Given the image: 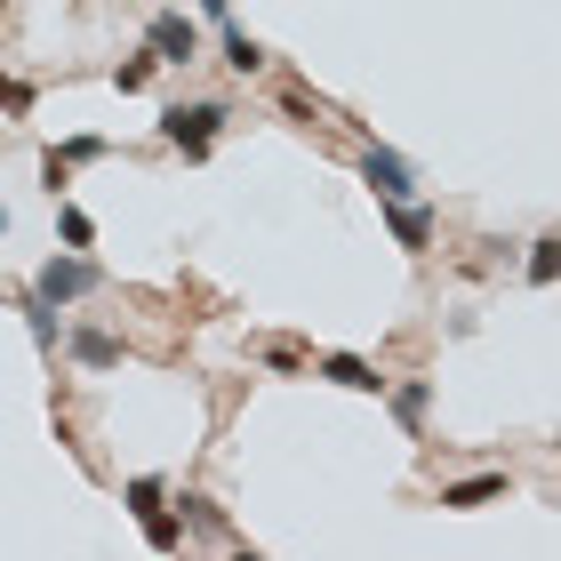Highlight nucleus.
Wrapping results in <instances>:
<instances>
[{
	"label": "nucleus",
	"instance_id": "nucleus-1",
	"mask_svg": "<svg viewBox=\"0 0 561 561\" xmlns=\"http://www.w3.org/2000/svg\"><path fill=\"white\" fill-rule=\"evenodd\" d=\"M225 129H233V105H225V96H185V105L161 113V145H176L185 161H209L225 145Z\"/></svg>",
	"mask_w": 561,
	"mask_h": 561
},
{
	"label": "nucleus",
	"instance_id": "nucleus-2",
	"mask_svg": "<svg viewBox=\"0 0 561 561\" xmlns=\"http://www.w3.org/2000/svg\"><path fill=\"white\" fill-rule=\"evenodd\" d=\"M96 289H105V265H96L89 249H57V257L33 273V297H48L57 313H65V305H81V297H96Z\"/></svg>",
	"mask_w": 561,
	"mask_h": 561
},
{
	"label": "nucleus",
	"instance_id": "nucleus-3",
	"mask_svg": "<svg viewBox=\"0 0 561 561\" xmlns=\"http://www.w3.org/2000/svg\"><path fill=\"white\" fill-rule=\"evenodd\" d=\"M145 48L161 57V72L209 57V41H201V16H185V9H152V16H145Z\"/></svg>",
	"mask_w": 561,
	"mask_h": 561
},
{
	"label": "nucleus",
	"instance_id": "nucleus-4",
	"mask_svg": "<svg viewBox=\"0 0 561 561\" xmlns=\"http://www.w3.org/2000/svg\"><path fill=\"white\" fill-rule=\"evenodd\" d=\"M65 353H72V369H89V377H113L121 362H129L121 329H105V321H81V329H65Z\"/></svg>",
	"mask_w": 561,
	"mask_h": 561
},
{
	"label": "nucleus",
	"instance_id": "nucleus-5",
	"mask_svg": "<svg viewBox=\"0 0 561 561\" xmlns=\"http://www.w3.org/2000/svg\"><path fill=\"white\" fill-rule=\"evenodd\" d=\"M377 209H386V233L401 241V249H410V257H425V249L433 241H442V217H433V201H377Z\"/></svg>",
	"mask_w": 561,
	"mask_h": 561
},
{
	"label": "nucleus",
	"instance_id": "nucleus-6",
	"mask_svg": "<svg viewBox=\"0 0 561 561\" xmlns=\"http://www.w3.org/2000/svg\"><path fill=\"white\" fill-rule=\"evenodd\" d=\"M353 169H362V185H369L377 201H410V193H417V169L401 161L393 145H362V161H353Z\"/></svg>",
	"mask_w": 561,
	"mask_h": 561
},
{
	"label": "nucleus",
	"instance_id": "nucleus-7",
	"mask_svg": "<svg viewBox=\"0 0 561 561\" xmlns=\"http://www.w3.org/2000/svg\"><path fill=\"white\" fill-rule=\"evenodd\" d=\"M386 410H393V425L410 433V442H425V417H433V377H386Z\"/></svg>",
	"mask_w": 561,
	"mask_h": 561
},
{
	"label": "nucleus",
	"instance_id": "nucleus-8",
	"mask_svg": "<svg viewBox=\"0 0 561 561\" xmlns=\"http://www.w3.org/2000/svg\"><path fill=\"white\" fill-rule=\"evenodd\" d=\"M176 505V522H185V538H209V546H233V522L217 514V497H201V490H169Z\"/></svg>",
	"mask_w": 561,
	"mask_h": 561
},
{
	"label": "nucleus",
	"instance_id": "nucleus-9",
	"mask_svg": "<svg viewBox=\"0 0 561 561\" xmlns=\"http://www.w3.org/2000/svg\"><path fill=\"white\" fill-rule=\"evenodd\" d=\"M313 377H329V386L345 393H386V377H377V362H362V353H321Z\"/></svg>",
	"mask_w": 561,
	"mask_h": 561
},
{
	"label": "nucleus",
	"instance_id": "nucleus-10",
	"mask_svg": "<svg viewBox=\"0 0 561 561\" xmlns=\"http://www.w3.org/2000/svg\"><path fill=\"white\" fill-rule=\"evenodd\" d=\"M505 490H514V473H473V481H449L442 505H449V514H481V505H497Z\"/></svg>",
	"mask_w": 561,
	"mask_h": 561
},
{
	"label": "nucleus",
	"instance_id": "nucleus-11",
	"mask_svg": "<svg viewBox=\"0 0 561 561\" xmlns=\"http://www.w3.org/2000/svg\"><path fill=\"white\" fill-rule=\"evenodd\" d=\"M16 313H24V337H33L41 353H57V345H65V321H57V305H48V297L24 289V297H16Z\"/></svg>",
	"mask_w": 561,
	"mask_h": 561
},
{
	"label": "nucleus",
	"instance_id": "nucleus-12",
	"mask_svg": "<svg viewBox=\"0 0 561 561\" xmlns=\"http://www.w3.org/2000/svg\"><path fill=\"white\" fill-rule=\"evenodd\" d=\"M265 65H273V48H265L257 33H241L233 16H225V72H241V81H249V72H265Z\"/></svg>",
	"mask_w": 561,
	"mask_h": 561
},
{
	"label": "nucleus",
	"instance_id": "nucleus-13",
	"mask_svg": "<svg viewBox=\"0 0 561 561\" xmlns=\"http://www.w3.org/2000/svg\"><path fill=\"white\" fill-rule=\"evenodd\" d=\"M152 81H161V57H152V48L137 41V57H121V65H113V89H121V96H145Z\"/></svg>",
	"mask_w": 561,
	"mask_h": 561
},
{
	"label": "nucleus",
	"instance_id": "nucleus-14",
	"mask_svg": "<svg viewBox=\"0 0 561 561\" xmlns=\"http://www.w3.org/2000/svg\"><path fill=\"white\" fill-rule=\"evenodd\" d=\"M137 529H145L152 553H176V546H185V522H176V505H152V514H137Z\"/></svg>",
	"mask_w": 561,
	"mask_h": 561
},
{
	"label": "nucleus",
	"instance_id": "nucleus-15",
	"mask_svg": "<svg viewBox=\"0 0 561 561\" xmlns=\"http://www.w3.org/2000/svg\"><path fill=\"white\" fill-rule=\"evenodd\" d=\"M57 241L65 249H96V217L81 209V201H57Z\"/></svg>",
	"mask_w": 561,
	"mask_h": 561
},
{
	"label": "nucleus",
	"instance_id": "nucleus-16",
	"mask_svg": "<svg viewBox=\"0 0 561 561\" xmlns=\"http://www.w3.org/2000/svg\"><path fill=\"white\" fill-rule=\"evenodd\" d=\"M522 273H529V289H553V280H561V241L538 233V241H529V265H522Z\"/></svg>",
	"mask_w": 561,
	"mask_h": 561
},
{
	"label": "nucleus",
	"instance_id": "nucleus-17",
	"mask_svg": "<svg viewBox=\"0 0 561 561\" xmlns=\"http://www.w3.org/2000/svg\"><path fill=\"white\" fill-rule=\"evenodd\" d=\"M33 105H41V89L24 72H0V121H33Z\"/></svg>",
	"mask_w": 561,
	"mask_h": 561
},
{
	"label": "nucleus",
	"instance_id": "nucleus-18",
	"mask_svg": "<svg viewBox=\"0 0 561 561\" xmlns=\"http://www.w3.org/2000/svg\"><path fill=\"white\" fill-rule=\"evenodd\" d=\"M121 505H129V514H152V505H169V481L161 473H137L129 490H121Z\"/></svg>",
	"mask_w": 561,
	"mask_h": 561
},
{
	"label": "nucleus",
	"instance_id": "nucleus-19",
	"mask_svg": "<svg viewBox=\"0 0 561 561\" xmlns=\"http://www.w3.org/2000/svg\"><path fill=\"white\" fill-rule=\"evenodd\" d=\"M41 185H48V201H65V193H72V161H65L57 145L41 152Z\"/></svg>",
	"mask_w": 561,
	"mask_h": 561
},
{
	"label": "nucleus",
	"instance_id": "nucleus-20",
	"mask_svg": "<svg viewBox=\"0 0 561 561\" xmlns=\"http://www.w3.org/2000/svg\"><path fill=\"white\" fill-rule=\"evenodd\" d=\"M57 152H65V161H72V169H89V161H105V152H113V145H105V137H96V129H81V137H65Z\"/></svg>",
	"mask_w": 561,
	"mask_h": 561
},
{
	"label": "nucleus",
	"instance_id": "nucleus-21",
	"mask_svg": "<svg viewBox=\"0 0 561 561\" xmlns=\"http://www.w3.org/2000/svg\"><path fill=\"white\" fill-rule=\"evenodd\" d=\"M265 369H273V377H297V369H305V345L273 337V345H265Z\"/></svg>",
	"mask_w": 561,
	"mask_h": 561
},
{
	"label": "nucleus",
	"instance_id": "nucleus-22",
	"mask_svg": "<svg viewBox=\"0 0 561 561\" xmlns=\"http://www.w3.org/2000/svg\"><path fill=\"white\" fill-rule=\"evenodd\" d=\"M280 113H289V121H321V105L305 89H280Z\"/></svg>",
	"mask_w": 561,
	"mask_h": 561
},
{
	"label": "nucleus",
	"instance_id": "nucleus-23",
	"mask_svg": "<svg viewBox=\"0 0 561 561\" xmlns=\"http://www.w3.org/2000/svg\"><path fill=\"white\" fill-rule=\"evenodd\" d=\"M193 9L209 16V24H225V16H233V0H193Z\"/></svg>",
	"mask_w": 561,
	"mask_h": 561
},
{
	"label": "nucleus",
	"instance_id": "nucleus-24",
	"mask_svg": "<svg viewBox=\"0 0 561 561\" xmlns=\"http://www.w3.org/2000/svg\"><path fill=\"white\" fill-rule=\"evenodd\" d=\"M0 241H9V201H0Z\"/></svg>",
	"mask_w": 561,
	"mask_h": 561
},
{
	"label": "nucleus",
	"instance_id": "nucleus-25",
	"mask_svg": "<svg viewBox=\"0 0 561 561\" xmlns=\"http://www.w3.org/2000/svg\"><path fill=\"white\" fill-rule=\"evenodd\" d=\"M0 9H9V0H0Z\"/></svg>",
	"mask_w": 561,
	"mask_h": 561
}]
</instances>
